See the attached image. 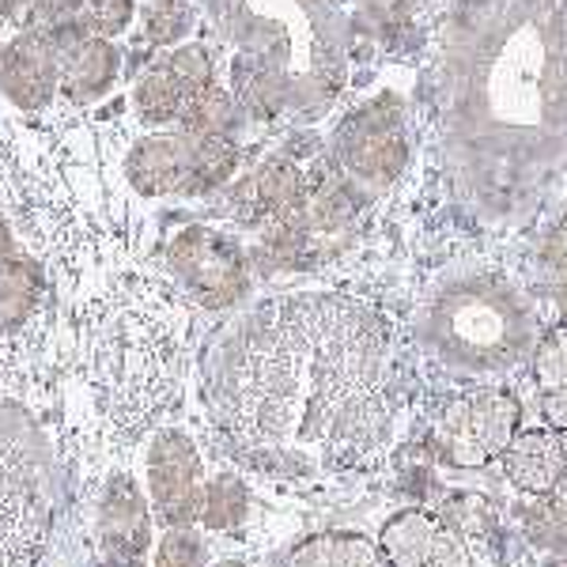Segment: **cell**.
Instances as JSON below:
<instances>
[{"label":"cell","instance_id":"1","mask_svg":"<svg viewBox=\"0 0 567 567\" xmlns=\"http://www.w3.org/2000/svg\"><path fill=\"white\" fill-rule=\"evenodd\" d=\"M208 405L239 458L272 473L344 470L390 427V333L341 296L265 303L219 341Z\"/></svg>","mask_w":567,"mask_h":567},{"label":"cell","instance_id":"2","mask_svg":"<svg viewBox=\"0 0 567 567\" xmlns=\"http://www.w3.org/2000/svg\"><path fill=\"white\" fill-rule=\"evenodd\" d=\"M446 117L496 178H545L567 152V0H458L446 27Z\"/></svg>","mask_w":567,"mask_h":567},{"label":"cell","instance_id":"3","mask_svg":"<svg viewBox=\"0 0 567 567\" xmlns=\"http://www.w3.org/2000/svg\"><path fill=\"white\" fill-rule=\"evenodd\" d=\"M53 470L31 420L0 405V567H34L53 529Z\"/></svg>","mask_w":567,"mask_h":567},{"label":"cell","instance_id":"4","mask_svg":"<svg viewBox=\"0 0 567 567\" xmlns=\"http://www.w3.org/2000/svg\"><path fill=\"white\" fill-rule=\"evenodd\" d=\"M432 341L462 368H507L529 344V307L499 280H470L451 288L427 318Z\"/></svg>","mask_w":567,"mask_h":567},{"label":"cell","instance_id":"5","mask_svg":"<svg viewBox=\"0 0 567 567\" xmlns=\"http://www.w3.org/2000/svg\"><path fill=\"white\" fill-rule=\"evenodd\" d=\"M405 122H401V106L393 99H374L337 130V163L349 182L374 189L390 186L405 171Z\"/></svg>","mask_w":567,"mask_h":567},{"label":"cell","instance_id":"6","mask_svg":"<svg viewBox=\"0 0 567 567\" xmlns=\"http://www.w3.org/2000/svg\"><path fill=\"white\" fill-rule=\"evenodd\" d=\"M171 269L205 307H235L250 291V265L227 235L213 227H186L167 246Z\"/></svg>","mask_w":567,"mask_h":567},{"label":"cell","instance_id":"7","mask_svg":"<svg viewBox=\"0 0 567 567\" xmlns=\"http://www.w3.org/2000/svg\"><path fill=\"white\" fill-rule=\"evenodd\" d=\"M515 424V398H507L499 390H477L470 398H458L446 405V413L435 427V446L443 451V458L458 465H484L507 451Z\"/></svg>","mask_w":567,"mask_h":567},{"label":"cell","instance_id":"8","mask_svg":"<svg viewBox=\"0 0 567 567\" xmlns=\"http://www.w3.org/2000/svg\"><path fill=\"white\" fill-rule=\"evenodd\" d=\"M148 481H152V499L155 511L167 526L186 529L200 518V458L197 446L189 443L182 432H163L152 443L148 454Z\"/></svg>","mask_w":567,"mask_h":567},{"label":"cell","instance_id":"9","mask_svg":"<svg viewBox=\"0 0 567 567\" xmlns=\"http://www.w3.org/2000/svg\"><path fill=\"white\" fill-rule=\"evenodd\" d=\"M58 50V72L61 87L69 91L72 103H99L117 80V50L110 39H99L91 27L80 20H69L53 31H45Z\"/></svg>","mask_w":567,"mask_h":567},{"label":"cell","instance_id":"10","mask_svg":"<svg viewBox=\"0 0 567 567\" xmlns=\"http://www.w3.org/2000/svg\"><path fill=\"white\" fill-rule=\"evenodd\" d=\"M0 87L20 110H45L61 87L58 50L45 31H23L0 50Z\"/></svg>","mask_w":567,"mask_h":567},{"label":"cell","instance_id":"11","mask_svg":"<svg viewBox=\"0 0 567 567\" xmlns=\"http://www.w3.org/2000/svg\"><path fill=\"white\" fill-rule=\"evenodd\" d=\"M194 155L197 141L189 133L144 136L130 155V182L144 197L194 194Z\"/></svg>","mask_w":567,"mask_h":567},{"label":"cell","instance_id":"12","mask_svg":"<svg viewBox=\"0 0 567 567\" xmlns=\"http://www.w3.org/2000/svg\"><path fill=\"white\" fill-rule=\"evenodd\" d=\"M382 556L386 567H473L458 537L432 515H398L382 529Z\"/></svg>","mask_w":567,"mask_h":567},{"label":"cell","instance_id":"13","mask_svg":"<svg viewBox=\"0 0 567 567\" xmlns=\"http://www.w3.org/2000/svg\"><path fill=\"white\" fill-rule=\"evenodd\" d=\"M307 194V175L284 155L265 159L258 171H250L231 194V208L246 224H272L299 208Z\"/></svg>","mask_w":567,"mask_h":567},{"label":"cell","instance_id":"14","mask_svg":"<svg viewBox=\"0 0 567 567\" xmlns=\"http://www.w3.org/2000/svg\"><path fill=\"white\" fill-rule=\"evenodd\" d=\"M99 537L110 556H141L148 548V503L133 477H110L99 503Z\"/></svg>","mask_w":567,"mask_h":567},{"label":"cell","instance_id":"15","mask_svg":"<svg viewBox=\"0 0 567 567\" xmlns=\"http://www.w3.org/2000/svg\"><path fill=\"white\" fill-rule=\"evenodd\" d=\"M507 477L526 492H548L567 473V446L564 439L529 432L503 451Z\"/></svg>","mask_w":567,"mask_h":567},{"label":"cell","instance_id":"16","mask_svg":"<svg viewBox=\"0 0 567 567\" xmlns=\"http://www.w3.org/2000/svg\"><path fill=\"white\" fill-rule=\"evenodd\" d=\"M534 374H537V390H542L545 420L556 432L567 435V326H560L556 333H548L537 344Z\"/></svg>","mask_w":567,"mask_h":567},{"label":"cell","instance_id":"17","mask_svg":"<svg viewBox=\"0 0 567 567\" xmlns=\"http://www.w3.org/2000/svg\"><path fill=\"white\" fill-rule=\"evenodd\" d=\"M42 296V277L27 258H0V333H12L31 318Z\"/></svg>","mask_w":567,"mask_h":567},{"label":"cell","instance_id":"18","mask_svg":"<svg viewBox=\"0 0 567 567\" xmlns=\"http://www.w3.org/2000/svg\"><path fill=\"white\" fill-rule=\"evenodd\" d=\"M239 103H235L231 91L224 87H205L200 95L186 99L178 110V122H182V133L189 136H231L235 141V130H239Z\"/></svg>","mask_w":567,"mask_h":567},{"label":"cell","instance_id":"19","mask_svg":"<svg viewBox=\"0 0 567 567\" xmlns=\"http://www.w3.org/2000/svg\"><path fill=\"white\" fill-rule=\"evenodd\" d=\"M284 567H386V564H382L379 548L371 542H363V537L326 534V537H315V542L299 545Z\"/></svg>","mask_w":567,"mask_h":567},{"label":"cell","instance_id":"20","mask_svg":"<svg viewBox=\"0 0 567 567\" xmlns=\"http://www.w3.org/2000/svg\"><path fill=\"white\" fill-rule=\"evenodd\" d=\"M194 194H213L224 182H231L239 167V144L231 136H194Z\"/></svg>","mask_w":567,"mask_h":567},{"label":"cell","instance_id":"21","mask_svg":"<svg viewBox=\"0 0 567 567\" xmlns=\"http://www.w3.org/2000/svg\"><path fill=\"white\" fill-rule=\"evenodd\" d=\"M182 91L175 87V80L163 72V65H155L136 80L133 87V106L144 122L152 125H167V122H178V110H182Z\"/></svg>","mask_w":567,"mask_h":567},{"label":"cell","instance_id":"22","mask_svg":"<svg viewBox=\"0 0 567 567\" xmlns=\"http://www.w3.org/2000/svg\"><path fill=\"white\" fill-rule=\"evenodd\" d=\"M163 72L175 80V87L182 91V99H194L205 87L216 84V61L205 45L197 42H182L167 61H163Z\"/></svg>","mask_w":567,"mask_h":567},{"label":"cell","instance_id":"23","mask_svg":"<svg viewBox=\"0 0 567 567\" xmlns=\"http://www.w3.org/2000/svg\"><path fill=\"white\" fill-rule=\"evenodd\" d=\"M197 27V16L186 0H152L144 8V39L152 45H182Z\"/></svg>","mask_w":567,"mask_h":567},{"label":"cell","instance_id":"24","mask_svg":"<svg viewBox=\"0 0 567 567\" xmlns=\"http://www.w3.org/2000/svg\"><path fill=\"white\" fill-rule=\"evenodd\" d=\"M246 503L250 499H246V488L239 481H213L205 488V499H200V518L213 529H235L246 518Z\"/></svg>","mask_w":567,"mask_h":567},{"label":"cell","instance_id":"25","mask_svg":"<svg viewBox=\"0 0 567 567\" xmlns=\"http://www.w3.org/2000/svg\"><path fill=\"white\" fill-rule=\"evenodd\" d=\"M84 12V0H20V20L27 31H53V27L76 20Z\"/></svg>","mask_w":567,"mask_h":567},{"label":"cell","instance_id":"26","mask_svg":"<svg viewBox=\"0 0 567 567\" xmlns=\"http://www.w3.org/2000/svg\"><path fill=\"white\" fill-rule=\"evenodd\" d=\"M80 16L99 39H117L133 20V0H84Z\"/></svg>","mask_w":567,"mask_h":567},{"label":"cell","instance_id":"27","mask_svg":"<svg viewBox=\"0 0 567 567\" xmlns=\"http://www.w3.org/2000/svg\"><path fill=\"white\" fill-rule=\"evenodd\" d=\"M155 567H200V542L197 534L186 529H171L159 542V553H155Z\"/></svg>","mask_w":567,"mask_h":567},{"label":"cell","instance_id":"28","mask_svg":"<svg viewBox=\"0 0 567 567\" xmlns=\"http://www.w3.org/2000/svg\"><path fill=\"white\" fill-rule=\"evenodd\" d=\"M16 12H20V0H0V23L16 20Z\"/></svg>","mask_w":567,"mask_h":567},{"label":"cell","instance_id":"29","mask_svg":"<svg viewBox=\"0 0 567 567\" xmlns=\"http://www.w3.org/2000/svg\"><path fill=\"white\" fill-rule=\"evenodd\" d=\"M0 258H12V231L0 224Z\"/></svg>","mask_w":567,"mask_h":567},{"label":"cell","instance_id":"30","mask_svg":"<svg viewBox=\"0 0 567 567\" xmlns=\"http://www.w3.org/2000/svg\"><path fill=\"white\" fill-rule=\"evenodd\" d=\"M103 567H144V564L136 560V556H110Z\"/></svg>","mask_w":567,"mask_h":567},{"label":"cell","instance_id":"31","mask_svg":"<svg viewBox=\"0 0 567 567\" xmlns=\"http://www.w3.org/2000/svg\"><path fill=\"white\" fill-rule=\"evenodd\" d=\"M560 303L567 307V269L560 272Z\"/></svg>","mask_w":567,"mask_h":567},{"label":"cell","instance_id":"32","mask_svg":"<svg viewBox=\"0 0 567 567\" xmlns=\"http://www.w3.org/2000/svg\"><path fill=\"white\" fill-rule=\"evenodd\" d=\"M219 567H243V564H219Z\"/></svg>","mask_w":567,"mask_h":567}]
</instances>
